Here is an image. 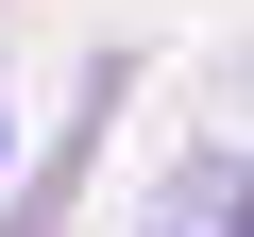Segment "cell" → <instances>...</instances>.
I'll return each mask as SVG.
<instances>
[{
  "instance_id": "6da1fadb",
  "label": "cell",
  "mask_w": 254,
  "mask_h": 237,
  "mask_svg": "<svg viewBox=\"0 0 254 237\" xmlns=\"http://www.w3.org/2000/svg\"><path fill=\"white\" fill-rule=\"evenodd\" d=\"M237 237H254V170H237Z\"/></svg>"
}]
</instances>
